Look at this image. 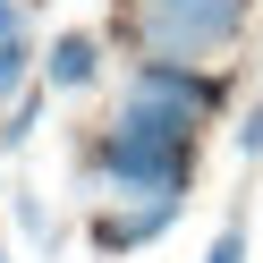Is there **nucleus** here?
<instances>
[{
	"mask_svg": "<svg viewBox=\"0 0 263 263\" xmlns=\"http://www.w3.org/2000/svg\"><path fill=\"white\" fill-rule=\"evenodd\" d=\"M187 170H195V136L144 119V110H127V102H119V119L102 127V144H93V178H102L110 195H127V204H161V195L187 204Z\"/></svg>",
	"mask_w": 263,
	"mask_h": 263,
	"instance_id": "nucleus-1",
	"label": "nucleus"
},
{
	"mask_svg": "<svg viewBox=\"0 0 263 263\" xmlns=\"http://www.w3.org/2000/svg\"><path fill=\"white\" fill-rule=\"evenodd\" d=\"M136 34L153 60L195 68L204 51H229L246 34V0H136Z\"/></svg>",
	"mask_w": 263,
	"mask_h": 263,
	"instance_id": "nucleus-2",
	"label": "nucleus"
},
{
	"mask_svg": "<svg viewBox=\"0 0 263 263\" xmlns=\"http://www.w3.org/2000/svg\"><path fill=\"white\" fill-rule=\"evenodd\" d=\"M127 110H144V119H161V127H204L212 110H221V77H204V68H178V60H144L136 77H127Z\"/></svg>",
	"mask_w": 263,
	"mask_h": 263,
	"instance_id": "nucleus-3",
	"label": "nucleus"
},
{
	"mask_svg": "<svg viewBox=\"0 0 263 263\" xmlns=\"http://www.w3.org/2000/svg\"><path fill=\"white\" fill-rule=\"evenodd\" d=\"M170 221H178V195H161V204H119V212L93 221V246H102V255H127V246H153Z\"/></svg>",
	"mask_w": 263,
	"mask_h": 263,
	"instance_id": "nucleus-4",
	"label": "nucleus"
},
{
	"mask_svg": "<svg viewBox=\"0 0 263 263\" xmlns=\"http://www.w3.org/2000/svg\"><path fill=\"white\" fill-rule=\"evenodd\" d=\"M93 77H102V43L93 34H60L51 51H43V85L51 93H85Z\"/></svg>",
	"mask_w": 263,
	"mask_h": 263,
	"instance_id": "nucleus-5",
	"label": "nucleus"
},
{
	"mask_svg": "<svg viewBox=\"0 0 263 263\" xmlns=\"http://www.w3.org/2000/svg\"><path fill=\"white\" fill-rule=\"evenodd\" d=\"M9 212H17V229H26V238H51V212H43V195H34V187H17V195H9Z\"/></svg>",
	"mask_w": 263,
	"mask_h": 263,
	"instance_id": "nucleus-6",
	"label": "nucleus"
},
{
	"mask_svg": "<svg viewBox=\"0 0 263 263\" xmlns=\"http://www.w3.org/2000/svg\"><path fill=\"white\" fill-rule=\"evenodd\" d=\"M204 263H246V221H229L221 238H212V255H204Z\"/></svg>",
	"mask_w": 263,
	"mask_h": 263,
	"instance_id": "nucleus-7",
	"label": "nucleus"
},
{
	"mask_svg": "<svg viewBox=\"0 0 263 263\" xmlns=\"http://www.w3.org/2000/svg\"><path fill=\"white\" fill-rule=\"evenodd\" d=\"M0 153H17V144H9V110H0Z\"/></svg>",
	"mask_w": 263,
	"mask_h": 263,
	"instance_id": "nucleus-8",
	"label": "nucleus"
},
{
	"mask_svg": "<svg viewBox=\"0 0 263 263\" xmlns=\"http://www.w3.org/2000/svg\"><path fill=\"white\" fill-rule=\"evenodd\" d=\"M0 263H17V255H9V246H0Z\"/></svg>",
	"mask_w": 263,
	"mask_h": 263,
	"instance_id": "nucleus-9",
	"label": "nucleus"
}]
</instances>
